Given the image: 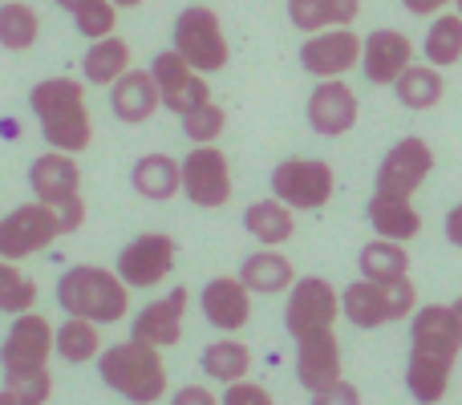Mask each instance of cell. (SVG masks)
I'll return each mask as SVG.
<instances>
[{
  "label": "cell",
  "instance_id": "cell-1",
  "mask_svg": "<svg viewBox=\"0 0 462 405\" xmlns=\"http://www.w3.org/2000/svg\"><path fill=\"white\" fill-rule=\"evenodd\" d=\"M462 353V320L450 304H426L414 312L410 325V361L406 390L418 405H439L447 398L450 373Z\"/></svg>",
  "mask_w": 462,
  "mask_h": 405
},
{
  "label": "cell",
  "instance_id": "cell-2",
  "mask_svg": "<svg viewBox=\"0 0 462 405\" xmlns=\"http://www.w3.org/2000/svg\"><path fill=\"white\" fill-rule=\"evenodd\" d=\"M29 110L45 134L49 151L81 154L94 143V118L86 106V89L73 78H45L29 89Z\"/></svg>",
  "mask_w": 462,
  "mask_h": 405
},
{
  "label": "cell",
  "instance_id": "cell-3",
  "mask_svg": "<svg viewBox=\"0 0 462 405\" xmlns=\"http://www.w3.org/2000/svg\"><path fill=\"white\" fill-rule=\"evenodd\" d=\"M57 304H61L65 317L94 320V325H118V320H126L130 288L114 268L78 263V268L61 272V280H57Z\"/></svg>",
  "mask_w": 462,
  "mask_h": 405
},
{
  "label": "cell",
  "instance_id": "cell-4",
  "mask_svg": "<svg viewBox=\"0 0 462 405\" xmlns=\"http://www.w3.org/2000/svg\"><path fill=\"white\" fill-rule=\"evenodd\" d=\"M159 353L162 349L130 336V341L102 349L97 373H102V382L110 385L118 398H126L134 405H154L167 393V361H162Z\"/></svg>",
  "mask_w": 462,
  "mask_h": 405
},
{
  "label": "cell",
  "instance_id": "cell-5",
  "mask_svg": "<svg viewBox=\"0 0 462 405\" xmlns=\"http://www.w3.org/2000/svg\"><path fill=\"white\" fill-rule=\"evenodd\" d=\"M29 187L37 195V203H45L49 211L61 219V231H78L86 223V199H81V167L73 162V154L49 151L41 159H32L29 167Z\"/></svg>",
  "mask_w": 462,
  "mask_h": 405
},
{
  "label": "cell",
  "instance_id": "cell-6",
  "mask_svg": "<svg viewBox=\"0 0 462 405\" xmlns=\"http://www.w3.org/2000/svg\"><path fill=\"white\" fill-rule=\"evenodd\" d=\"M418 308V292L406 280H393V284H377V280H353L341 292V312L349 325L357 328H382L393 320L414 317Z\"/></svg>",
  "mask_w": 462,
  "mask_h": 405
},
{
  "label": "cell",
  "instance_id": "cell-7",
  "mask_svg": "<svg viewBox=\"0 0 462 405\" xmlns=\"http://www.w3.org/2000/svg\"><path fill=\"white\" fill-rule=\"evenodd\" d=\"M171 37H175L171 49H175L195 73H203V78L219 73L231 57L227 37H224V21H219V13L208 5L183 8V13L175 16V32H171Z\"/></svg>",
  "mask_w": 462,
  "mask_h": 405
},
{
  "label": "cell",
  "instance_id": "cell-8",
  "mask_svg": "<svg viewBox=\"0 0 462 405\" xmlns=\"http://www.w3.org/2000/svg\"><path fill=\"white\" fill-rule=\"evenodd\" d=\"M337 317H341V296L328 284L325 276H304L288 288V304H284V325L292 333V341L317 333H333Z\"/></svg>",
  "mask_w": 462,
  "mask_h": 405
},
{
  "label": "cell",
  "instance_id": "cell-9",
  "mask_svg": "<svg viewBox=\"0 0 462 405\" xmlns=\"http://www.w3.org/2000/svg\"><path fill=\"white\" fill-rule=\"evenodd\" d=\"M53 341H57V328L49 325L45 317L37 312H21L8 328L5 345H0V369H5V382L8 377H29L49 369V357H53Z\"/></svg>",
  "mask_w": 462,
  "mask_h": 405
},
{
  "label": "cell",
  "instance_id": "cell-10",
  "mask_svg": "<svg viewBox=\"0 0 462 405\" xmlns=\"http://www.w3.org/2000/svg\"><path fill=\"white\" fill-rule=\"evenodd\" d=\"M337 191V175L320 159H284L272 170V195L292 211H320Z\"/></svg>",
  "mask_w": 462,
  "mask_h": 405
},
{
  "label": "cell",
  "instance_id": "cell-11",
  "mask_svg": "<svg viewBox=\"0 0 462 405\" xmlns=\"http://www.w3.org/2000/svg\"><path fill=\"white\" fill-rule=\"evenodd\" d=\"M434 167V151L422 138H402L390 146V154L382 159L374 179V195L377 199H398V203H414V191L426 183Z\"/></svg>",
  "mask_w": 462,
  "mask_h": 405
},
{
  "label": "cell",
  "instance_id": "cell-12",
  "mask_svg": "<svg viewBox=\"0 0 462 405\" xmlns=\"http://www.w3.org/2000/svg\"><path fill=\"white\" fill-rule=\"evenodd\" d=\"M57 235H65L61 219L45 203H21L0 219V260H29L45 252Z\"/></svg>",
  "mask_w": 462,
  "mask_h": 405
},
{
  "label": "cell",
  "instance_id": "cell-13",
  "mask_svg": "<svg viewBox=\"0 0 462 405\" xmlns=\"http://www.w3.org/2000/svg\"><path fill=\"white\" fill-rule=\"evenodd\" d=\"M175 239L167 231H146V235L130 239L126 247L118 252V276L126 280V288H154L175 272Z\"/></svg>",
  "mask_w": 462,
  "mask_h": 405
},
{
  "label": "cell",
  "instance_id": "cell-14",
  "mask_svg": "<svg viewBox=\"0 0 462 405\" xmlns=\"http://www.w3.org/2000/svg\"><path fill=\"white\" fill-rule=\"evenodd\" d=\"M151 78L154 86H159V97H162V110L171 114H191L195 106L211 102V86L203 73H195L191 65L183 61V57L175 53V49H162L159 57L151 61Z\"/></svg>",
  "mask_w": 462,
  "mask_h": 405
},
{
  "label": "cell",
  "instance_id": "cell-15",
  "mask_svg": "<svg viewBox=\"0 0 462 405\" xmlns=\"http://www.w3.org/2000/svg\"><path fill=\"white\" fill-rule=\"evenodd\" d=\"M179 167H183V195L195 207H224L231 199V162L219 146H191Z\"/></svg>",
  "mask_w": 462,
  "mask_h": 405
},
{
  "label": "cell",
  "instance_id": "cell-16",
  "mask_svg": "<svg viewBox=\"0 0 462 405\" xmlns=\"http://www.w3.org/2000/svg\"><path fill=\"white\" fill-rule=\"evenodd\" d=\"M361 45H365V41H361L353 29L312 32V37L300 45V65H304V73H312V78H320V81L345 78L349 69L361 65Z\"/></svg>",
  "mask_w": 462,
  "mask_h": 405
},
{
  "label": "cell",
  "instance_id": "cell-17",
  "mask_svg": "<svg viewBox=\"0 0 462 405\" xmlns=\"http://www.w3.org/2000/svg\"><path fill=\"white\" fill-rule=\"evenodd\" d=\"M187 304H191V292H187V288H171L167 296L151 300L143 312H138L130 336L143 341V345H154V349H171V345H179L183 341Z\"/></svg>",
  "mask_w": 462,
  "mask_h": 405
},
{
  "label": "cell",
  "instance_id": "cell-18",
  "mask_svg": "<svg viewBox=\"0 0 462 405\" xmlns=\"http://www.w3.org/2000/svg\"><path fill=\"white\" fill-rule=\"evenodd\" d=\"M304 114H309V126L317 130V134L341 138V134H349V130L357 126V94H353L341 78L320 81V86L309 94Z\"/></svg>",
  "mask_w": 462,
  "mask_h": 405
},
{
  "label": "cell",
  "instance_id": "cell-19",
  "mask_svg": "<svg viewBox=\"0 0 462 405\" xmlns=\"http://www.w3.org/2000/svg\"><path fill=\"white\" fill-rule=\"evenodd\" d=\"M410 65H414V41L398 29H377L361 45V73L374 86H393Z\"/></svg>",
  "mask_w": 462,
  "mask_h": 405
},
{
  "label": "cell",
  "instance_id": "cell-20",
  "mask_svg": "<svg viewBox=\"0 0 462 405\" xmlns=\"http://www.w3.org/2000/svg\"><path fill=\"white\" fill-rule=\"evenodd\" d=\"M203 320L219 333H239L252 320V292L244 288L239 276H216L208 280V288L199 292Z\"/></svg>",
  "mask_w": 462,
  "mask_h": 405
},
{
  "label": "cell",
  "instance_id": "cell-21",
  "mask_svg": "<svg viewBox=\"0 0 462 405\" xmlns=\"http://www.w3.org/2000/svg\"><path fill=\"white\" fill-rule=\"evenodd\" d=\"M296 382L309 393H320L341 382V345H337L333 333L296 341Z\"/></svg>",
  "mask_w": 462,
  "mask_h": 405
},
{
  "label": "cell",
  "instance_id": "cell-22",
  "mask_svg": "<svg viewBox=\"0 0 462 405\" xmlns=\"http://www.w3.org/2000/svg\"><path fill=\"white\" fill-rule=\"evenodd\" d=\"M159 106H162V97H159V86H154L151 69H126L110 86V110H114V118L126 122V126H138V122L154 118Z\"/></svg>",
  "mask_w": 462,
  "mask_h": 405
},
{
  "label": "cell",
  "instance_id": "cell-23",
  "mask_svg": "<svg viewBox=\"0 0 462 405\" xmlns=\"http://www.w3.org/2000/svg\"><path fill=\"white\" fill-rule=\"evenodd\" d=\"M239 280L252 296H276L296 284V272L288 255H280L276 247H263V252H252L239 263Z\"/></svg>",
  "mask_w": 462,
  "mask_h": 405
},
{
  "label": "cell",
  "instance_id": "cell-24",
  "mask_svg": "<svg viewBox=\"0 0 462 405\" xmlns=\"http://www.w3.org/2000/svg\"><path fill=\"white\" fill-rule=\"evenodd\" d=\"M130 183H134V191L143 199L167 203L175 195H183V167L171 154H143L134 162V170H130Z\"/></svg>",
  "mask_w": 462,
  "mask_h": 405
},
{
  "label": "cell",
  "instance_id": "cell-25",
  "mask_svg": "<svg viewBox=\"0 0 462 405\" xmlns=\"http://www.w3.org/2000/svg\"><path fill=\"white\" fill-rule=\"evenodd\" d=\"M361 13V0H288V21L300 32L349 29Z\"/></svg>",
  "mask_w": 462,
  "mask_h": 405
},
{
  "label": "cell",
  "instance_id": "cell-26",
  "mask_svg": "<svg viewBox=\"0 0 462 405\" xmlns=\"http://www.w3.org/2000/svg\"><path fill=\"white\" fill-rule=\"evenodd\" d=\"M126 69H130V45L118 32H110V37H102V41H89V53L81 57V78H86L89 86L110 89Z\"/></svg>",
  "mask_w": 462,
  "mask_h": 405
},
{
  "label": "cell",
  "instance_id": "cell-27",
  "mask_svg": "<svg viewBox=\"0 0 462 405\" xmlns=\"http://www.w3.org/2000/svg\"><path fill=\"white\" fill-rule=\"evenodd\" d=\"M244 227L255 235V244L280 247V244H288V239H292L296 215H292V207L280 203L276 195H272V199H260V203L247 207V211H244Z\"/></svg>",
  "mask_w": 462,
  "mask_h": 405
},
{
  "label": "cell",
  "instance_id": "cell-28",
  "mask_svg": "<svg viewBox=\"0 0 462 405\" xmlns=\"http://www.w3.org/2000/svg\"><path fill=\"white\" fill-rule=\"evenodd\" d=\"M357 268H361V280L393 284V280L410 276V252H406V244H393V239H374V244L361 247Z\"/></svg>",
  "mask_w": 462,
  "mask_h": 405
},
{
  "label": "cell",
  "instance_id": "cell-29",
  "mask_svg": "<svg viewBox=\"0 0 462 405\" xmlns=\"http://www.w3.org/2000/svg\"><path fill=\"white\" fill-rule=\"evenodd\" d=\"M369 223H374L377 239H393V244H406L422 231V215L414 211V203H398V199H369L365 207Z\"/></svg>",
  "mask_w": 462,
  "mask_h": 405
},
{
  "label": "cell",
  "instance_id": "cell-30",
  "mask_svg": "<svg viewBox=\"0 0 462 405\" xmlns=\"http://www.w3.org/2000/svg\"><path fill=\"white\" fill-rule=\"evenodd\" d=\"M203 373L211 377V382L219 385H236V382H247V369H252V349H247L244 341H231V336H224V341L208 345L199 357Z\"/></svg>",
  "mask_w": 462,
  "mask_h": 405
},
{
  "label": "cell",
  "instance_id": "cell-31",
  "mask_svg": "<svg viewBox=\"0 0 462 405\" xmlns=\"http://www.w3.org/2000/svg\"><path fill=\"white\" fill-rule=\"evenodd\" d=\"M393 94H398V102L406 106V110H434V106L442 102V94H447V81H442V73L430 69V65H410V69L393 81Z\"/></svg>",
  "mask_w": 462,
  "mask_h": 405
},
{
  "label": "cell",
  "instance_id": "cell-32",
  "mask_svg": "<svg viewBox=\"0 0 462 405\" xmlns=\"http://www.w3.org/2000/svg\"><path fill=\"white\" fill-rule=\"evenodd\" d=\"M53 349H57V357L69 361V365H86V361L102 357V336H97V325L94 320L65 317V325L57 328Z\"/></svg>",
  "mask_w": 462,
  "mask_h": 405
},
{
  "label": "cell",
  "instance_id": "cell-33",
  "mask_svg": "<svg viewBox=\"0 0 462 405\" xmlns=\"http://www.w3.org/2000/svg\"><path fill=\"white\" fill-rule=\"evenodd\" d=\"M41 37V16L32 5H24V0H8V5H0V45L13 49V53H21V49H32Z\"/></svg>",
  "mask_w": 462,
  "mask_h": 405
},
{
  "label": "cell",
  "instance_id": "cell-34",
  "mask_svg": "<svg viewBox=\"0 0 462 405\" xmlns=\"http://www.w3.org/2000/svg\"><path fill=\"white\" fill-rule=\"evenodd\" d=\"M422 49H426V61H430L434 69H442V65H458V57H462V16H434Z\"/></svg>",
  "mask_w": 462,
  "mask_h": 405
},
{
  "label": "cell",
  "instance_id": "cell-35",
  "mask_svg": "<svg viewBox=\"0 0 462 405\" xmlns=\"http://www.w3.org/2000/svg\"><path fill=\"white\" fill-rule=\"evenodd\" d=\"M32 304H37L32 276H24L13 260H0V312L21 317V312H32Z\"/></svg>",
  "mask_w": 462,
  "mask_h": 405
},
{
  "label": "cell",
  "instance_id": "cell-36",
  "mask_svg": "<svg viewBox=\"0 0 462 405\" xmlns=\"http://www.w3.org/2000/svg\"><path fill=\"white\" fill-rule=\"evenodd\" d=\"M69 16H73V29L86 41H102L118 29V5L114 0H81Z\"/></svg>",
  "mask_w": 462,
  "mask_h": 405
},
{
  "label": "cell",
  "instance_id": "cell-37",
  "mask_svg": "<svg viewBox=\"0 0 462 405\" xmlns=\"http://www.w3.org/2000/svg\"><path fill=\"white\" fill-rule=\"evenodd\" d=\"M179 122H183L187 143H195V146H216V138L224 134V126H227V114H224V106L203 102V106H195L191 114H183Z\"/></svg>",
  "mask_w": 462,
  "mask_h": 405
},
{
  "label": "cell",
  "instance_id": "cell-38",
  "mask_svg": "<svg viewBox=\"0 0 462 405\" xmlns=\"http://www.w3.org/2000/svg\"><path fill=\"white\" fill-rule=\"evenodd\" d=\"M5 390L13 393L16 405H45L53 398V373L41 369V373H29V377H8Z\"/></svg>",
  "mask_w": 462,
  "mask_h": 405
},
{
  "label": "cell",
  "instance_id": "cell-39",
  "mask_svg": "<svg viewBox=\"0 0 462 405\" xmlns=\"http://www.w3.org/2000/svg\"><path fill=\"white\" fill-rule=\"evenodd\" d=\"M219 405H276L272 393L255 382H236V385H224V401Z\"/></svg>",
  "mask_w": 462,
  "mask_h": 405
},
{
  "label": "cell",
  "instance_id": "cell-40",
  "mask_svg": "<svg viewBox=\"0 0 462 405\" xmlns=\"http://www.w3.org/2000/svg\"><path fill=\"white\" fill-rule=\"evenodd\" d=\"M312 405H361V393H357V385H349V382L341 377L337 385H328V390L312 393Z\"/></svg>",
  "mask_w": 462,
  "mask_h": 405
},
{
  "label": "cell",
  "instance_id": "cell-41",
  "mask_svg": "<svg viewBox=\"0 0 462 405\" xmlns=\"http://www.w3.org/2000/svg\"><path fill=\"white\" fill-rule=\"evenodd\" d=\"M171 405H219V398L208 390V385H183V390H175Z\"/></svg>",
  "mask_w": 462,
  "mask_h": 405
},
{
  "label": "cell",
  "instance_id": "cell-42",
  "mask_svg": "<svg viewBox=\"0 0 462 405\" xmlns=\"http://www.w3.org/2000/svg\"><path fill=\"white\" fill-rule=\"evenodd\" d=\"M402 5H406L414 16H434V13H439V8L455 5V0H402Z\"/></svg>",
  "mask_w": 462,
  "mask_h": 405
},
{
  "label": "cell",
  "instance_id": "cell-43",
  "mask_svg": "<svg viewBox=\"0 0 462 405\" xmlns=\"http://www.w3.org/2000/svg\"><path fill=\"white\" fill-rule=\"evenodd\" d=\"M447 239H450L455 247H462V203L447 215Z\"/></svg>",
  "mask_w": 462,
  "mask_h": 405
},
{
  "label": "cell",
  "instance_id": "cell-44",
  "mask_svg": "<svg viewBox=\"0 0 462 405\" xmlns=\"http://www.w3.org/2000/svg\"><path fill=\"white\" fill-rule=\"evenodd\" d=\"M53 5H57V8H65V13H73V8H78L81 0H53Z\"/></svg>",
  "mask_w": 462,
  "mask_h": 405
},
{
  "label": "cell",
  "instance_id": "cell-45",
  "mask_svg": "<svg viewBox=\"0 0 462 405\" xmlns=\"http://www.w3.org/2000/svg\"><path fill=\"white\" fill-rule=\"evenodd\" d=\"M114 5H118V8H138L143 0H114Z\"/></svg>",
  "mask_w": 462,
  "mask_h": 405
},
{
  "label": "cell",
  "instance_id": "cell-46",
  "mask_svg": "<svg viewBox=\"0 0 462 405\" xmlns=\"http://www.w3.org/2000/svg\"><path fill=\"white\" fill-rule=\"evenodd\" d=\"M0 405H16V401H13V393H8V390H0Z\"/></svg>",
  "mask_w": 462,
  "mask_h": 405
},
{
  "label": "cell",
  "instance_id": "cell-47",
  "mask_svg": "<svg viewBox=\"0 0 462 405\" xmlns=\"http://www.w3.org/2000/svg\"><path fill=\"white\" fill-rule=\"evenodd\" d=\"M450 308H455V317L462 320V296H458V300H455V304H450Z\"/></svg>",
  "mask_w": 462,
  "mask_h": 405
},
{
  "label": "cell",
  "instance_id": "cell-48",
  "mask_svg": "<svg viewBox=\"0 0 462 405\" xmlns=\"http://www.w3.org/2000/svg\"><path fill=\"white\" fill-rule=\"evenodd\" d=\"M455 5H458V16H462V0H455Z\"/></svg>",
  "mask_w": 462,
  "mask_h": 405
},
{
  "label": "cell",
  "instance_id": "cell-49",
  "mask_svg": "<svg viewBox=\"0 0 462 405\" xmlns=\"http://www.w3.org/2000/svg\"><path fill=\"white\" fill-rule=\"evenodd\" d=\"M0 5H8V0H0Z\"/></svg>",
  "mask_w": 462,
  "mask_h": 405
}]
</instances>
